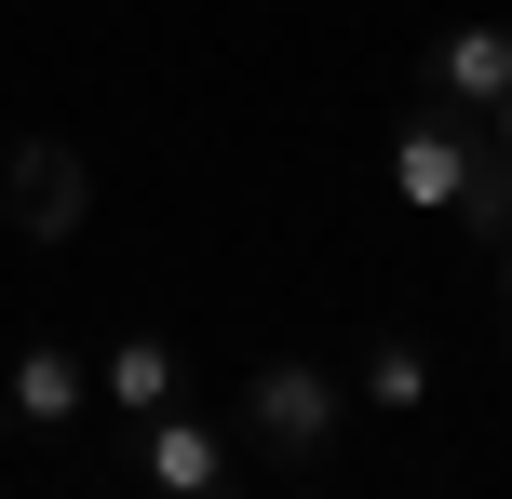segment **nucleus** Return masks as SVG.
<instances>
[{
	"mask_svg": "<svg viewBox=\"0 0 512 499\" xmlns=\"http://www.w3.org/2000/svg\"><path fill=\"white\" fill-rule=\"evenodd\" d=\"M0 216H14L27 243H81V216H95V176H81L68 135H14L0 149Z\"/></svg>",
	"mask_w": 512,
	"mask_h": 499,
	"instance_id": "f257e3e1",
	"label": "nucleus"
},
{
	"mask_svg": "<svg viewBox=\"0 0 512 499\" xmlns=\"http://www.w3.org/2000/svg\"><path fill=\"white\" fill-rule=\"evenodd\" d=\"M337 405H351V392H337L324 365H297V351H283V365H256V392H243V432L283 459V473H310V459L337 446Z\"/></svg>",
	"mask_w": 512,
	"mask_h": 499,
	"instance_id": "f03ea898",
	"label": "nucleus"
},
{
	"mask_svg": "<svg viewBox=\"0 0 512 499\" xmlns=\"http://www.w3.org/2000/svg\"><path fill=\"white\" fill-rule=\"evenodd\" d=\"M472 162H486V149H472L459 122H405V135H391V203H418V216H459Z\"/></svg>",
	"mask_w": 512,
	"mask_h": 499,
	"instance_id": "7ed1b4c3",
	"label": "nucleus"
},
{
	"mask_svg": "<svg viewBox=\"0 0 512 499\" xmlns=\"http://www.w3.org/2000/svg\"><path fill=\"white\" fill-rule=\"evenodd\" d=\"M135 473L162 499H216L230 486V446H216V419H176V405H162V419H135Z\"/></svg>",
	"mask_w": 512,
	"mask_h": 499,
	"instance_id": "20e7f679",
	"label": "nucleus"
},
{
	"mask_svg": "<svg viewBox=\"0 0 512 499\" xmlns=\"http://www.w3.org/2000/svg\"><path fill=\"white\" fill-rule=\"evenodd\" d=\"M0 405H14L27 432H68L81 405H95V365H81L68 338H27V351H14V378H0Z\"/></svg>",
	"mask_w": 512,
	"mask_h": 499,
	"instance_id": "39448f33",
	"label": "nucleus"
},
{
	"mask_svg": "<svg viewBox=\"0 0 512 499\" xmlns=\"http://www.w3.org/2000/svg\"><path fill=\"white\" fill-rule=\"evenodd\" d=\"M432 95H445V108H499V95H512V27H445Z\"/></svg>",
	"mask_w": 512,
	"mask_h": 499,
	"instance_id": "423d86ee",
	"label": "nucleus"
},
{
	"mask_svg": "<svg viewBox=\"0 0 512 499\" xmlns=\"http://www.w3.org/2000/svg\"><path fill=\"white\" fill-rule=\"evenodd\" d=\"M95 392L122 405V419H162V405H176V338H108Z\"/></svg>",
	"mask_w": 512,
	"mask_h": 499,
	"instance_id": "0eeeda50",
	"label": "nucleus"
},
{
	"mask_svg": "<svg viewBox=\"0 0 512 499\" xmlns=\"http://www.w3.org/2000/svg\"><path fill=\"white\" fill-rule=\"evenodd\" d=\"M364 405L418 419V405H432V351H418V338H364Z\"/></svg>",
	"mask_w": 512,
	"mask_h": 499,
	"instance_id": "6e6552de",
	"label": "nucleus"
},
{
	"mask_svg": "<svg viewBox=\"0 0 512 499\" xmlns=\"http://www.w3.org/2000/svg\"><path fill=\"white\" fill-rule=\"evenodd\" d=\"M459 230H472V243L512 230V149H499V135H486V162H472V189H459Z\"/></svg>",
	"mask_w": 512,
	"mask_h": 499,
	"instance_id": "1a4fd4ad",
	"label": "nucleus"
},
{
	"mask_svg": "<svg viewBox=\"0 0 512 499\" xmlns=\"http://www.w3.org/2000/svg\"><path fill=\"white\" fill-rule=\"evenodd\" d=\"M486 122H499V149H512V95H499V108H486Z\"/></svg>",
	"mask_w": 512,
	"mask_h": 499,
	"instance_id": "9d476101",
	"label": "nucleus"
},
{
	"mask_svg": "<svg viewBox=\"0 0 512 499\" xmlns=\"http://www.w3.org/2000/svg\"><path fill=\"white\" fill-rule=\"evenodd\" d=\"M499 284H512V230H499Z\"/></svg>",
	"mask_w": 512,
	"mask_h": 499,
	"instance_id": "9b49d317",
	"label": "nucleus"
}]
</instances>
